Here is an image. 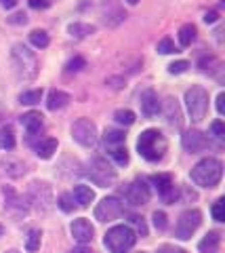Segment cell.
Instances as JSON below:
<instances>
[{
    "label": "cell",
    "mask_w": 225,
    "mask_h": 253,
    "mask_svg": "<svg viewBox=\"0 0 225 253\" xmlns=\"http://www.w3.org/2000/svg\"><path fill=\"white\" fill-rule=\"evenodd\" d=\"M137 241V232L130 226H114L105 234V247L110 249V253H127L129 249H133V245Z\"/></svg>",
    "instance_id": "277c9868"
},
{
    "label": "cell",
    "mask_w": 225,
    "mask_h": 253,
    "mask_svg": "<svg viewBox=\"0 0 225 253\" xmlns=\"http://www.w3.org/2000/svg\"><path fill=\"white\" fill-rule=\"evenodd\" d=\"M69 253H93L91 249H87V247H76V249H72Z\"/></svg>",
    "instance_id": "bcb514c9"
},
{
    "label": "cell",
    "mask_w": 225,
    "mask_h": 253,
    "mask_svg": "<svg viewBox=\"0 0 225 253\" xmlns=\"http://www.w3.org/2000/svg\"><path fill=\"white\" fill-rule=\"evenodd\" d=\"M137 150L145 161L156 163L166 152V139L158 129H147L137 139Z\"/></svg>",
    "instance_id": "7a4b0ae2"
},
{
    "label": "cell",
    "mask_w": 225,
    "mask_h": 253,
    "mask_svg": "<svg viewBox=\"0 0 225 253\" xmlns=\"http://www.w3.org/2000/svg\"><path fill=\"white\" fill-rule=\"evenodd\" d=\"M213 217L217 221H225V201L223 199H219L213 205Z\"/></svg>",
    "instance_id": "1f68e13d"
},
{
    "label": "cell",
    "mask_w": 225,
    "mask_h": 253,
    "mask_svg": "<svg viewBox=\"0 0 225 253\" xmlns=\"http://www.w3.org/2000/svg\"><path fill=\"white\" fill-rule=\"evenodd\" d=\"M164 114H166L168 125H173V126L181 125V110H179V104H177L173 97H168L164 101Z\"/></svg>",
    "instance_id": "ac0fdd59"
},
{
    "label": "cell",
    "mask_w": 225,
    "mask_h": 253,
    "mask_svg": "<svg viewBox=\"0 0 225 253\" xmlns=\"http://www.w3.org/2000/svg\"><path fill=\"white\" fill-rule=\"evenodd\" d=\"M0 167H2V171L9 177H21L23 173H26L23 165L19 161H15V158H2V161H0Z\"/></svg>",
    "instance_id": "ffe728a7"
},
{
    "label": "cell",
    "mask_w": 225,
    "mask_h": 253,
    "mask_svg": "<svg viewBox=\"0 0 225 253\" xmlns=\"http://www.w3.org/2000/svg\"><path fill=\"white\" fill-rule=\"evenodd\" d=\"M217 19H219V13H217V11H211V13L204 15V21H206V23H215Z\"/></svg>",
    "instance_id": "ee69618b"
},
{
    "label": "cell",
    "mask_w": 225,
    "mask_h": 253,
    "mask_svg": "<svg viewBox=\"0 0 225 253\" xmlns=\"http://www.w3.org/2000/svg\"><path fill=\"white\" fill-rule=\"evenodd\" d=\"M0 4H2L4 9H15V6H17V0H0Z\"/></svg>",
    "instance_id": "f6af8a7d"
},
{
    "label": "cell",
    "mask_w": 225,
    "mask_h": 253,
    "mask_svg": "<svg viewBox=\"0 0 225 253\" xmlns=\"http://www.w3.org/2000/svg\"><path fill=\"white\" fill-rule=\"evenodd\" d=\"M124 194H127V201L133 205V207H141V205H145L150 201V188L145 186L143 179H135L133 184L127 188Z\"/></svg>",
    "instance_id": "30bf717a"
},
{
    "label": "cell",
    "mask_w": 225,
    "mask_h": 253,
    "mask_svg": "<svg viewBox=\"0 0 225 253\" xmlns=\"http://www.w3.org/2000/svg\"><path fill=\"white\" fill-rule=\"evenodd\" d=\"M154 226H156L158 230H164V228H166V213L164 211H156V213H154Z\"/></svg>",
    "instance_id": "8d00e7d4"
},
{
    "label": "cell",
    "mask_w": 225,
    "mask_h": 253,
    "mask_svg": "<svg viewBox=\"0 0 225 253\" xmlns=\"http://www.w3.org/2000/svg\"><path fill=\"white\" fill-rule=\"evenodd\" d=\"M9 21H11V23H17V26H21V23H28V17H26V13H17V15H13Z\"/></svg>",
    "instance_id": "b9f144b4"
},
{
    "label": "cell",
    "mask_w": 225,
    "mask_h": 253,
    "mask_svg": "<svg viewBox=\"0 0 225 253\" xmlns=\"http://www.w3.org/2000/svg\"><path fill=\"white\" fill-rule=\"evenodd\" d=\"M87 173H89V177L101 188L112 186L116 181V171L107 165V161H103V158H93V161L89 163Z\"/></svg>",
    "instance_id": "52a82bcc"
},
{
    "label": "cell",
    "mask_w": 225,
    "mask_h": 253,
    "mask_svg": "<svg viewBox=\"0 0 225 253\" xmlns=\"http://www.w3.org/2000/svg\"><path fill=\"white\" fill-rule=\"evenodd\" d=\"M193 41H196V26H192V23H185V26L179 30V42L183 46H190Z\"/></svg>",
    "instance_id": "d4e9b609"
},
{
    "label": "cell",
    "mask_w": 225,
    "mask_h": 253,
    "mask_svg": "<svg viewBox=\"0 0 225 253\" xmlns=\"http://www.w3.org/2000/svg\"><path fill=\"white\" fill-rule=\"evenodd\" d=\"M122 215V203L116 196H107L95 207V217L99 221H114Z\"/></svg>",
    "instance_id": "9c48e42d"
},
{
    "label": "cell",
    "mask_w": 225,
    "mask_h": 253,
    "mask_svg": "<svg viewBox=\"0 0 225 253\" xmlns=\"http://www.w3.org/2000/svg\"><path fill=\"white\" fill-rule=\"evenodd\" d=\"M40 99H42V89L26 91V93L19 95V101H21V104H26V106H34V104H38Z\"/></svg>",
    "instance_id": "83f0119b"
},
{
    "label": "cell",
    "mask_w": 225,
    "mask_h": 253,
    "mask_svg": "<svg viewBox=\"0 0 225 253\" xmlns=\"http://www.w3.org/2000/svg\"><path fill=\"white\" fill-rule=\"evenodd\" d=\"M202 224V213L198 209H192V211H185L183 215L177 221V228H175V236L181 241H188L190 236L198 230V226Z\"/></svg>",
    "instance_id": "ba28073f"
},
{
    "label": "cell",
    "mask_w": 225,
    "mask_h": 253,
    "mask_svg": "<svg viewBox=\"0 0 225 253\" xmlns=\"http://www.w3.org/2000/svg\"><path fill=\"white\" fill-rule=\"evenodd\" d=\"M40 230H32L28 234V241H26V249L30 251V253H34V251H38L40 249Z\"/></svg>",
    "instance_id": "f546056e"
},
{
    "label": "cell",
    "mask_w": 225,
    "mask_h": 253,
    "mask_svg": "<svg viewBox=\"0 0 225 253\" xmlns=\"http://www.w3.org/2000/svg\"><path fill=\"white\" fill-rule=\"evenodd\" d=\"M74 199L80 207H89V205L95 201V192H93L89 186H76L74 188Z\"/></svg>",
    "instance_id": "44dd1931"
},
{
    "label": "cell",
    "mask_w": 225,
    "mask_h": 253,
    "mask_svg": "<svg viewBox=\"0 0 225 253\" xmlns=\"http://www.w3.org/2000/svg\"><path fill=\"white\" fill-rule=\"evenodd\" d=\"M223 175V165L217 158H202L196 167L192 169V181L202 188H215L221 181Z\"/></svg>",
    "instance_id": "3957f363"
},
{
    "label": "cell",
    "mask_w": 225,
    "mask_h": 253,
    "mask_svg": "<svg viewBox=\"0 0 225 253\" xmlns=\"http://www.w3.org/2000/svg\"><path fill=\"white\" fill-rule=\"evenodd\" d=\"M221 247V234L219 232H208L202 241L198 243L200 253H217Z\"/></svg>",
    "instance_id": "2e32d148"
},
{
    "label": "cell",
    "mask_w": 225,
    "mask_h": 253,
    "mask_svg": "<svg viewBox=\"0 0 225 253\" xmlns=\"http://www.w3.org/2000/svg\"><path fill=\"white\" fill-rule=\"evenodd\" d=\"M72 236L76 241H78L80 245H84V243H91L93 241V236H95V228H93V224L89 219H84V217H80V219H74L72 221Z\"/></svg>",
    "instance_id": "4fadbf2b"
},
{
    "label": "cell",
    "mask_w": 225,
    "mask_h": 253,
    "mask_svg": "<svg viewBox=\"0 0 225 253\" xmlns=\"http://www.w3.org/2000/svg\"><path fill=\"white\" fill-rule=\"evenodd\" d=\"M69 101H72V97H69V95L65 93V91H51L49 93V99H46V106H49V110H53V112H55V110H61V108H65Z\"/></svg>",
    "instance_id": "e0dca14e"
},
{
    "label": "cell",
    "mask_w": 225,
    "mask_h": 253,
    "mask_svg": "<svg viewBox=\"0 0 225 253\" xmlns=\"http://www.w3.org/2000/svg\"><path fill=\"white\" fill-rule=\"evenodd\" d=\"M139 2V0H129V4H137Z\"/></svg>",
    "instance_id": "c3c4849f"
},
{
    "label": "cell",
    "mask_w": 225,
    "mask_h": 253,
    "mask_svg": "<svg viewBox=\"0 0 225 253\" xmlns=\"http://www.w3.org/2000/svg\"><path fill=\"white\" fill-rule=\"evenodd\" d=\"M30 199H32V203L36 205V207L46 211L51 207V188H49V184H44V181H34Z\"/></svg>",
    "instance_id": "7c38bea8"
},
{
    "label": "cell",
    "mask_w": 225,
    "mask_h": 253,
    "mask_svg": "<svg viewBox=\"0 0 225 253\" xmlns=\"http://www.w3.org/2000/svg\"><path fill=\"white\" fill-rule=\"evenodd\" d=\"M130 224H133L139 232H141V236H147V228H145V221H143V217H137V215H133L130 217Z\"/></svg>",
    "instance_id": "f35d334b"
},
{
    "label": "cell",
    "mask_w": 225,
    "mask_h": 253,
    "mask_svg": "<svg viewBox=\"0 0 225 253\" xmlns=\"http://www.w3.org/2000/svg\"><path fill=\"white\" fill-rule=\"evenodd\" d=\"M114 121L118 125L129 126V125L135 123V114L130 112V110H116V112H114Z\"/></svg>",
    "instance_id": "f1b7e54d"
},
{
    "label": "cell",
    "mask_w": 225,
    "mask_h": 253,
    "mask_svg": "<svg viewBox=\"0 0 225 253\" xmlns=\"http://www.w3.org/2000/svg\"><path fill=\"white\" fill-rule=\"evenodd\" d=\"M217 112L225 114V93H219V97H217Z\"/></svg>",
    "instance_id": "60d3db41"
},
{
    "label": "cell",
    "mask_w": 225,
    "mask_h": 253,
    "mask_svg": "<svg viewBox=\"0 0 225 253\" xmlns=\"http://www.w3.org/2000/svg\"><path fill=\"white\" fill-rule=\"evenodd\" d=\"M82 68H87V61L82 57H74L72 61H67V72H80Z\"/></svg>",
    "instance_id": "d590c367"
},
{
    "label": "cell",
    "mask_w": 225,
    "mask_h": 253,
    "mask_svg": "<svg viewBox=\"0 0 225 253\" xmlns=\"http://www.w3.org/2000/svg\"><path fill=\"white\" fill-rule=\"evenodd\" d=\"M124 139H127V135H124L122 131H116V129H110V131H105V135H103V141H105V146L107 148H118L124 144Z\"/></svg>",
    "instance_id": "cb8c5ba5"
},
{
    "label": "cell",
    "mask_w": 225,
    "mask_h": 253,
    "mask_svg": "<svg viewBox=\"0 0 225 253\" xmlns=\"http://www.w3.org/2000/svg\"><path fill=\"white\" fill-rule=\"evenodd\" d=\"M55 152H57V139H53V137H46L40 141V144H36V154L40 158H44V161L51 158Z\"/></svg>",
    "instance_id": "7402d4cb"
},
{
    "label": "cell",
    "mask_w": 225,
    "mask_h": 253,
    "mask_svg": "<svg viewBox=\"0 0 225 253\" xmlns=\"http://www.w3.org/2000/svg\"><path fill=\"white\" fill-rule=\"evenodd\" d=\"M185 108L192 116V121L200 123L208 112V93L202 89V86H192L185 93Z\"/></svg>",
    "instance_id": "5b68a950"
},
{
    "label": "cell",
    "mask_w": 225,
    "mask_h": 253,
    "mask_svg": "<svg viewBox=\"0 0 225 253\" xmlns=\"http://www.w3.org/2000/svg\"><path fill=\"white\" fill-rule=\"evenodd\" d=\"M141 112L145 116H156L158 114V110H160V101H158V95L154 93L152 89H147L141 93Z\"/></svg>",
    "instance_id": "5bb4252c"
},
{
    "label": "cell",
    "mask_w": 225,
    "mask_h": 253,
    "mask_svg": "<svg viewBox=\"0 0 225 253\" xmlns=\"http://www.w3.org/2000/svg\"><path fill=\"white\" fill-rule=\"evenodd\" d=\"M211 131L215 133L217 139H223V137H225V125H223V121H215V123L211 125Z\"/></svg>",
    "instance_id": "74e56055"
},
{
    "label": "cell",
    "mask_w": 225,
    "mask_h": 253,
    "mask_svg": "<svg viewBox=\"0 0 225 253\" xmlns=\"http://www.w3.org/2000/svg\"><path fill=\"white\" fill-rule=\"evenodd\" d=\"M158 53L162 55H168V53H175V44L170 38H162V41L158 42Z\"/></svg>",
    "instance_id": "836d02e7"
},
{
    "label": "cell",
    "mask_w": 225,
    "mask_h": 253,
    "mask_svg": "<svg viewBox=\"0 0 225 253\" xmlns=\"http://www.w3.org/2000/svg\"><path fill=\"white\" fill-rule=\"evenodd\" d=\"M181 144L190 154H198L208 148V139L204 133H200V131H188V133H183Z\"/></svg>",
    "instance_id": "8fae6325"
},
{
    "label": "cell",
    "mask_w": 225,
    "mask_h": 253,
    "mask_svg": "<svg viewBox=\"0 0 225 253\" xmlns=\"http://www.w3.org/2000/svg\"><path fill=\"white\" fill-rule=\"evenodd\" d=\"M2 234H4V226H2V224H0V236H2Z\"/></svg>",
    "instance_id": "7dc6e473"
},
{
    "label": "cell",
    "mask_w": 225,
    "mask_h": 253,
    "mask_svg": "<svg viewBox=\"0 0 225 253\" xmlns=\"http://www.w3.org/2000/svg\"><path fill=\"white\" fill-rule=\"evenodd\" d=\"M21 125L28 129V133H38L42 129V114H38V112H28V114H23L21 116Z\"/></svg>",
    "instance_id": "d6986e66"
},
{
    "label": "cell",
    "mask_w": 225,
    "mask_h": 253,
    "mask_svg": "<svg viewBox=\"0 0 225 253\" xmlns=\"http://www.w3.org/2000/svg\"><path fill=\"white\" fill-rule=\"evenodd\" d=\"M30 42H32L36 49H44V46H49V34H46L44 30H34L32 34H30Z\"/></svg>",
    "instance_id": "484cf974"
},
{
    "label": "cell",
    "mask_w": 225,
    "mask_h": 253,
    "mask_svg": "<svg viewBox=\"0 0 225 253\" xmlns=\"http://www.w3.org/2000/svg\"><path fill=\"white\" fill-rule=\"evenodd\" d=\"M158 253H185V251L179 249V247H173V245H162V247L158 249Z\"/></svg>",
    "instance_id": "ab89813d"
},
{
    "label": "cell",
    "mask_w": 225,
    "mask_h": 253,
    "mask_svg": "<svg viewBox=\"0 0 225 253\" xmlns=\"http://www.w3.org/2000/svg\"><path fill=\"white\" fill-rule=\"evenodd\" d=\"M59 207H61V211H65V213H69V211H74V203H72V196L69 194H61L59 196Z\"/></svg>",
    "instance_id": "e575fe53"
},
{
    "label": "cell",
    "mask_w": 225,
    "mask_h": 253,
    "mask_svg": "<svg viewBox=\"0 0 225 253\" xmlns=\"http://www.w3.org/2000/svg\"><path fill=\"white\" fill-rule=\"evenodd\" d=\"M110 154H112V158H114V161L116 163H118V165H127L129 163V152H127V148H112L110 150Z\"/></svg>",
    "instance_id": "4dcf8cb0"
},
{
    "label": "cell",
    "mask_w": 225,
    "mask_h": 253,
    "mask_svg": "<svg viewBox=\"0 0 225 253\" xmlns=\"http://www.w3.org/2000/svg\"><path fill=\"white\" fill-rule=\"evenodd\" d=\"M0 146L4 150H13L15 148V133L11 126H4L2 131H0Z\"/></svg>",
    "instance_id": "4316f807"
},
{
    "label": "cell",
    "mask_w": 225,
    "mask_h": 253,
    "mask_svg": "<svg viewBox=\"0 0 225 253\" xmlns=\"http://www.w3.org/2000/svg\"><path fill=\"white\" fill-rule=\"evenodd\" d=\"M30 6H32V9H46L49 2H46V0H30Z\"/></svg>",
    "instance_id": "7bdbcfd3"
},
{
    "label": "cell",
    "mask_w": 225,
    "mask_h": 253,
    "mask_svg": "<svg viewBox=\"0 0 225 253\" xmlns=\"http://www.w3.org/2000/svg\"><path fill=\"white\" fill-rule=\"evenodd\" d=\"M4 253H19V251H15V249H11V251H4Z\"/></svg>",
    "instance_id": "681fc988"
},
{
    "label": "cell",
    "mask_w": 225,
    "mask_h": 253,
    "mask_svg": "<svg viewBox=\"0 0 225 253\" xmlns=\"http://www.w3.org/2000/svg\"><path fill=\"white\" fill-rule=\"evenodd\" d=\"M72 137L84 148H93L97 144V126L91 118H78L72 125Z\"/></svg>",
    "instance_id": "8992f818"
},
{
    "label": "cell",
    "mask_w": 225,
    "mask_h": 253,
    "mask_svg": "<svg viewBox=\"0 0 225 253\" xmlns=\"http://www.w3.org/2000/svg\"><path fill=\"white\" fill-rule=\"evenodd\" d=\"M188 68H190V63L183 61V59H179V61H173V63H170V66H168V72H170V74H183Z\"/></svg>",
    "instance_id": "d6a6232c"
},
{
    "label": "cell",
    "mask_w": 225,
    "mask_h": 253,
    "mask_svg": "<svg viewBox=\"0 0 225 253\" xmlns=\"http://www.w3.org/2000/svg\"><path fill=\"white\" fill-rule=\"evenodd\" d=\"M152 184L156 186V190L162 196H164L168 203H173V199H170V192L175 190V184H173V179H170V175H154Z\"/></svg>",
    "instance_id": "9a60e30c"
},
{
    "label": "cell",
    "mask_w": 225,
    "mask_h": 253,
    "mask_svg": "<svg viewBox=\"0 0 225 253\" xmlns=\"http://www.w3.org/2000/svg\"><path fill=\"white\" fill-rule=\"evenodd\" d=\"M11 61H13V68L15 72H17V76L21 78V81H32V78H36L38 74V59L34 51H30L26 44H13L11 49Z\"/></svg>",
    "instance_id": "6da1fadb"
},
{
    "label": "cell",
    "mask_w": 225,
    "mask_h": 253,
    "mask_svg": "<svg viewBox=\"0 0 225 253\" xmlns=\"http://www.w3.org/2000/svg\"><path fill=\"white\" fill-rule=\"evenodd\" d=\"M67 32L72 38H84L95 32V26H89V23H80V21H74L67 26Z\"/></svg>",
    "instance_id": "603a6c76"
}]
</instances>
